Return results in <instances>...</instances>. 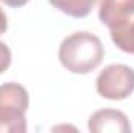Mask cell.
<instances>
[{
	"mask_svg": "<svg viewBox=\"0 0 134 133\" xmlns=\"http://www.w3.org/2000/svg\"><path fill=\"white\" fill-rule=\"evenodd\" d=\"M5 5H8V6H11V8H20V6H24L25 3H28L30 0H2Z\"/></svg>",
	"mask_w": 134,
	"mask_h": 133,
	"instance_id": "30bf717a",
	"label": "cell"
},
{
	"mask_svg": "<svg viewBox=\"0 0 134 133\" xmlns=\"http://www.w3.org/2000/svg\"><path fill=\"white\" fill-rule=\"evenodd\" d=\"M52 6L70 17H86L94 9L97 0H48Z\"/></svg>",
	"mask_w": 134,
	"mask_h": 133,
	"instance_id": "8992f818",
	"label": "cell"
},
{
	"mask_svg": "<svg viewBox=\"0 0 134 133\" xmlns=\"http://www.w3.org/2000/svg\"><path fill=\"white\" fill-rule=\"evenodd\" d=\"M111 39L117 49L125 53L134 55V21H130L126 25L117 30H111Z\"/></svg>",
	"mask_w": 134,
	"mask_h": 133,
	"instance_id": "52a82bcc",
	"label": "cell"
},
{
	"mask_svg": "<svg viewBox=\"0 0 134 133\" xmlns=\"http://www.w3.org/2000/svg\"><path fill=\"white\" fill-rule=\"evenodd\" d=\"M28 105V93L22 85L14 81L0 85V133L27 132Z\"/></svg>",
	"mask_w": 134,
	"mask_h": 133,
	"instance_id": "7a4b0ae2",
	"label": "cell"
},
{
	"mask_svg": "<svg viewBox=\"0 0 134 133\" xmlns=\"http://www.w3.org/2000/svg\"><path fill=\"white\" fill-rule=\"evenodd\" d=\"M9 66H11V50L3 41H0V74H3Z\"/></svg>",
	"mask_w": 134,
	"mask_h": 133,
	"instance_id": "ba28073f",
	"label": "cell"
},
{
	"mask_svg": "<svg viewBox=\"0 0 134 133\" xmlns=\"http://www.w3.org/2000/svg\"><path fill=\"white\" fill-rule=\"evenodd\" d=\"M87 129L94 133H130L131 124L123 111L104 108L91 114L87 121Z\"/></svg>",
	"mask_w": 134,
	"mask_h": 133,
	"instance_id": "277c9868",
	"label": "cell"
},
{
	"mask_svg": "<svg viewBox=\"0 0 134 133\" xmlns=\"http://www.w3.org/2000/svg\"><path fill=\"white\" fill-rule=\"evenodd\" d=\"M134 16V0H101L98 17L103 25L117 30L126 25Z\"/></svg>",
	"mask_w": 134,
	"mask_h": 133,
	"instance_id": "5b68a950",
	"label": "cell"
},
{
	"mask_svg": "<svg viewBox=\"0 0 134 133\" xmlns=\"http://www.w3.org/2000/svg\"><path fill=\"white\" fill-rule=\"evenodd\" d=\"M58 58L63 67L72 74H89L101 64L104 47L97 34L76 32L63 39Z\"/></svg>",
	"mask_w": 134,
	"mask_h": 133,
	"instance_id": "6da1fadb",
	"label": "cell"
},
{
	"mask_svg": "<svg viewBox=\"0 0 134 133\" xmlns=\"http://www.w3.org/2000/svg\"><path fill=\"white\" fill-rule=\"evenodd\" d=\"M6 30H8V19H6L5 11H3L2 6H0V34H3Z\"/></svg>",
	"mask_w": 134,
	"mask_h": 133,
	"instance_id": "9c48e42d",
	"label": "cell"
},
{
	"mask_svg": "<svg viewBox=\"0 0 134 133\" xmlns=\"http://www.w3.org/2000/svg\"><path fill=\"white\" fill-rule=\"evenodd\" d=\"M95 88L103 99H126L134 93V69L126 64H109L98 74Z\"/></svg>",
	"mask_w": 134,
	"mask_h": 133,
	"instance_id": "3957f363",
	"label": "cell"
}]
</instances>
